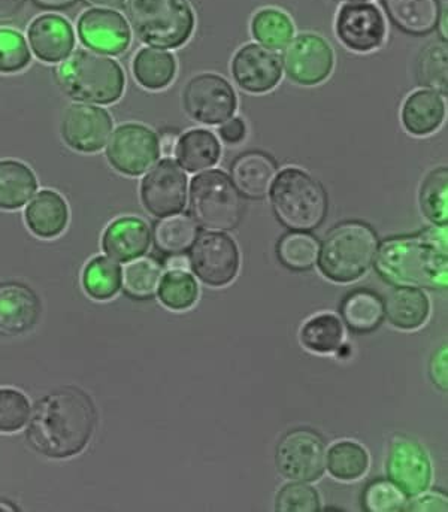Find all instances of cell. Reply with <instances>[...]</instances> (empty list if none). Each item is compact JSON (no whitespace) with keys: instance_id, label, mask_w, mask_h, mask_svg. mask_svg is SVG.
I'll list each match as a JSON object with an SVG mask.
<instances>
[{"instance_id":"6da1fadb","label":"cell","mask_w":448,"mask_h":512,"mask_svg":"<svg viewBox=\"0 0 448 512\" xmlns=\"http://www.w3.org/2000/svg\"><path fill=\"white\" fill-rule=\"evenodd\" d=\"M96 427L98 410L93 399L78 387H59L33 405L26 441L35 453L47 459H71L86 450Z\"/></svg>"},{"instance_id":"7a4b0ae2","label":"cell","mask_w":448,"mask_h":512,"mask_svg":"<svg viewBox=\"0 0 448 512\" xmlns=\"http://www.w3.org/2000/svg\"><path fill=\"white\" fill-rule=\"evenodd\" d=\"M374 260L378 274L396 286L447 289V227L389 238L377 248Z\"/></svg>"},{"instance_id":"3957f363","label":"cell","mask_w":448,"mask_h":512,"mask_svg":"<svg viewBox=\"0 0 448 512\" xmlns=\"http://www.w3.org/2000/svg\"><path fill=\"white\" fill-rule=\"evenodd\" d=\"M269 190L275 217L287 229L295 232L319 229L328 215L325 187L302 169H283Z\"/></svg>"},{"instance_id":"277c9868","label":"cell","mask_w":448,"mask_h":512,"mask_svg":"<svg viewBox=\"0 0 448 512\" xmlns=\"http://www.w3.org/2000/svg\"><path fill=\"white\" fill-rule=\"evenodd\" d=\"M57 81L69 98L84 103L110 105L124 92V72L111 57L78 50L57 68Z\"/></svg>"},{"instance_id":"5b68a950","label":"cell","mask_w":448,"mask_h":512,"mask_svg":"<svg viewBox=\"0 0 448 512\" xmlns=\"http://www.w3.org/2000/svg\"><path fill=\"white\" fill-rule=\"evenodd\" d=\"M377 248L378 238L371 226L345 221L326 235L317 262L328 280L354 283L371 269Z\"/></svg>"},{"instance_id":"8992f818","label":"cell","mask_w":448,"mask_h":512,"mask_svg":"<svg viewBox=\"0 0 448 512\" xmlns=\"http://www.w3.org/2000/svg\"><path fill=\"white\" fill-rule=\"evenodd\" d=\"M127 17L136 36L157 48L181 47L195 29V14L187 0H129Z\"/></svg>"},{"instance_id":"52a82bcc","label":"cell","mask_w":448,"mask_h":512,"mask_svg":"<svg viewBox=\"0 0 448 512\" xmlns=\"http://www.w3.org/2000/svg\"><path fill=\"white\" fill-rule=\"evenodd\" d=\"M190 211L204 229L229 232L241 223L244 201L233 181L223 171L213 169L193 178Z\"/></svg>"},{"instance_id":"ba28073f","label":"cell","mask_w":448,"mask_h":512,"mask_svg":"<svg viewBox=\"0 0 448 512\" xmlns=\"http://www.w3.org/2000/svg\"><path fill=\"white\" fill-rule=\"evenodd\" d=\"M275 466L286 480L314 483L326 471V444L316 430H289L275 451Z\"/></svg>"},{"instance_id":"9c48e42d","label":"cell","mask_w":448,"mask_h":512,"mask_svg":"<svg viewBox=\"0 0 448 512\" xmlns=\"http://www.w3.org/2000/svg\"><path fill=\"white\" fill-rule=\"evenodd\" d=\"M159 156V136L144 124H121L108 142V162L127 177H139L150 171Z\"/></svg>"},{"instance_id":"30bf717a","label":"cell","mask_w":448,"mask_h":512,"mask_svg":"<svg viewBox=\"0 0 448 512\" xmlns=\"http://www.w3.org/2000/svg\"><path fill=\"white\" fill-rule=\"evenodd\" d=\"M281 65L293 83L313 87L331 77L335 54L322 36L302 33L284 47Z\"/></svg>"},{"instance_id":"8fae6325","label":"cell","mask_w":448,"mask_h":512,"mask_svg":"<svg viewBox=\"0 0 448 512\" xmlns=\"http://www.w3.org/2000/svg\"><path fill=\"white\" fill-rule=\"evenodd\" d=\"M183 106L190 118L207 126H217L235 114V90L216 74H201L184 87Z\"/></svg>"},{"instance_id":"7c38bea8","label":"cell","mask_w":448,"mask_h":512,"mask_svg":"<svg viewBox=\"0 0 448 512\" xmlns=\"http://www.w3.org/2000/svg\"><path fill=\"white\" fill-rule=\"evenodd\" d=\"M386 471L389 480L405 493L407 498L429 489L432 483V465L423 445L407 435H395L387 447Z\"/></svg>"},{"instance_id":"4fadbf2b","label":"cell","mask_w":448,"mask_h":512,"mask_svg":"<svg viewBox=\"0 0 448 512\" xmlns=\"http://www.w3.org/2000/svg\"><path fill=\"white\" fill-rule=\"evenodd\" d=\"M190 268L211 287H224L235 280L241 266L238 245L224 233H205L196 239L190 253Z\"/></svg>"},{"instance_id":"5bb4252c","label":"cell","mask_w":448,"mask_h":512,"mask_svg":"<svg viewBox=\"0 0 448 512\" xmlns=\"http://www.w3.org/2000/svg\"><path fill=\"white\" fill-rule=\"evenodd\" d=\"M144 208L157 218L183 211L187 202V175L171 159L162 160L141 181Z\"/></svg>"},{"instance_id":"9a60e30c","label":"cell","mask_w":448,"mask_h":512,"mask_svg":"<svg viewBox=\"0 0 448 512\" xmlns=\"http://www.w3.org/2000/svg\"><path fill=\"white\" fill-rule=\"evenodd\" d=\"M112 118L107 109L89 103H74L66 108L60 123L62 139L72 150L98 153L107 145Z\"/></svg>"},{"instance_id":"2e32d148","label":"cell","mask_w":448,"mask_h":512,"mask_svg":"<svg viewBox=\"0 0 448 512\" xmlns=\"http://www.w3.org/2000/svg\"><path fill=\"white\" fill-rule=\"evenodd\" d=\"M339 41L356 53H369L383 45L386 23L380 9L371 3H347L336 17Z\"/></svg>"},{"instance_id":"e0dca14e","label":"cell","mask_w":448,"mask_h":512,"mask_svg":"<svg viewBox=\"0 0 448 512\" xmlns=\"http://www.w3.org/2000/svg\"><path fill=\"white\" fill-rule=\"evenodd\" d=\"M232 75L244 92L262 95L277 87L283 77V68L274 50L259 44H248L233 56Z\"/></svg>"},{"instance_id":"ac0fdd59","label":"cell","mask_w":448,"mask_h":512,"mask_svg":"<svg viewBox=\"0 0 448 512\" xmlns=\"http://www.w3.org/2000/svg\"><path fill=\"white\" fill-rule=\"evenodd\" d=\"M77 27L84 45L111 56L126 51L132 39L123 15L111 9H89L81 15Z\"/></svg>"},{"instance_id":"d6986e66","label":"cell","mask_w":448,"mask_h":512,"mask_svg":"<svg viewBox=\"0 0 448 512\" xmlns=\"http://www.w3.org/2000/svg\"><path fill=\"white\" fill-rule=\"evenodd\" d=\"M42 314L41 299L26 284H0V335L20 336L35 329Z\"/></svg>"},{"instance_id":"ffe728a7","label":"cell","mask_w":448,"mask_h":512,"mask_svg":"<svg viewBox=\"0 0 448 512\" xmlns=\"http://www.w3.org/2000/svg\"><path fill=\"white\" fill-rule=\"evenodd\" d=\"M27 38L33 53L42 62H63L74 50V29L60 15H39L30 23Z\"/></svg>"},{"instance_id":"44dd1931","label":"cell","mask_w":448,"mask_h":512,"mask_svg":"<svg viewBox=\"0 0 448 512\" xmlns=\"http://www.w3.org/2000/svg\"><path fill=\"white\" fill-rule=\"evenodd\" d=\"M150 244V227L139 217L117 218L102 235V248L115 262H130L144 256Z\"/></svg>"},{"instance_id":"7402d4cb","label":"cell","mask_w":448,"mask_h":512,"mask_svg":"<svg viewBox=\"0 0 448 512\" xmlns=\"http://www.w3.org/2000/svg\"><path fill=\"white\" fill-rule=\"evenodd\" d=\"M230 174L241 195L248 199H263L274 183L277 163L262 151H247L236 157Z\"/></svg>"},{"instance_id":"603a6c76","label":"cell","mask_w":448,"mask_h":512,"mask_svg":"<svg viewBox=\"0 0 448 512\" xmlns=\"http://www.w3.org/2000/svg\"><path fill=\"white\" fill-rule=\"evenodd\" d=\"M24 220L33 235L54 239L65 232L69 223V208L65 199L54 190H41L24 211Z\"/></svg>"},{"instance_id":"cb8c5ba5","label":"cell","mask_w":448,"mask_h":512,"mask_svg":"<svg viewBox=\"0 0 448 512\" xmlns=\"http://www.w3.org/2000/svg\"><path fill=\"white\" fill-rule=\"evenodd\" d=\"M446 117V103L440 93L417 90L405 99L401 118L410 135L428 136L437 132Z\"/></svg>"},{"instance_id":"d4e9b609","label":"cell","mask_w":448,"mask_h":512,"mask_svg":"<svg viewBox=\"0 0 448 512\" xmlns=\"http://www.w3.org/2000/svg\"><path fill=\"white\" fill-rule=\"evenodd\" d=\"M383 304L389 323L401 330L419 329L431 314L428 296L416 287H396Z\"/></svg>"},{"instance_id":"484cf974","label":"cell","mask_w":448,"mask_h":512,"mask_svg":"<svg viewBox=\"0 0 448 512\" xmlns=\"http://www.w3.org/2000/svg\"><path fill=\"white\" fill-rule=\"evenodd\" d=\"M393 23L411 35H428L440 23L438 0H384Z\"/></svg>"},{"instance_id":"4316f807","label":"cell","mask_w":448,"mask_h":512,"mask_svg":"<svg viewBox=\"0 0 448 512\" xmlns=\"http://www.w3.org/2000/svg\"><path fill=\"white\" fill-rule=\"evenodd\" d=\"M174 153L181 168L187 172H199L213 168L219 162L222 147L210 130L192 129L180 136Z\"/></svg>"},{"instance_id":"83f0119b","label":"cell","mask_w":448,"mask_h":512,"mask_svg":"<svg viewBox=\"0 0 448 512\" xmlns=\"http://www.w3.org/2000/svg\"><path fill=\"white\" fill-rule=\"evenodd\" d=\"M38 189L29 166L18 160H0V209L15 211L27 204Z\"/></svg>"},{"instance_id":"f1b7e54d","label":"cell","mask_w":448,"mask_h":512,"mask_svg":"<svg viewBox=\"0 0 448 512\" xmlns=\"http://www.w3.org/2000/svg\"><path fill=\"white\" fill-rule=\"evenodd\" d=\"M339 311L345 326L357 335L374 332L384 320L383 299L369 290H356L345 296Z\"/></svg>"},{"instance_id":"f546056e","label":"cell","mask_w":448,"mask_h":512,"mask_svg":"<svg viewBox=\"0 0 448 512\" xmlns=\"http://www.w3.org/2000/svg\"><path fill=\"white\" fill-rule=\"evenodd\" d=\"M133 77L147 90H162L174 81L177 62L168 51L142 48L132 63Z\"/></svg>"},{"instance_id":"4dcf8cb0","label":"cell","mask_w":448,"mask_h":512,"mask_svg":"<svg viewBox=\"0 0 448 512\" xmlns=\"http://www.w3.org/2000/svg\"><path fill=\"white\" fill-rule=\"evenodd\" d=\"M198 233V224L189 215H169L154 226V244L169 256L184 254L193 247Z\"/></svg>"},{"instance_id":"1f68e13d","label":"cell","mask_w":448,"mask_h":512,"mask_svg":"<svg viewBox=\"0 0 448 512\" xmlns=\"http://www.w3.org/2000/svg\"><path fill=\"white\" fill-rule=\"evenodd\" d=\"M254 39L269 50H281L295 35V26L286 12L275 8L260 9L251 20Z\"/></svg>"},{"instance_id":"d6a6232c","label":"cell","mask_w":448,"mask_h":512,"mask_svg":"<svg viewBox=\"0 0 448 512\" xmlns=\"http://www.w3.org/2000/svg\"><path fill=\"white\" fill-rule=\"evenodd\" d=\"M81 281L90 298L99 302L110 301L121 290L120 266L108 257H95L84 268Z\"/></svg>"},{"instance_id":"836d02e7","label":"cell","mask_w":448,"mask_h":512,"mask_svg":"<svg viewBox=\"0 0 448 512\" xmlns=\"http://www.w3.org/2000/svg\"><path fill=\"white\" fill-rule=\"evenodd\" d=\"M163 269L151 257L130 260L121 272V287L133 299H151L159 289Z\"/></svg>"},{"instance_id":"e575fe53","label":"cell","mask_w":448,"mask_h":512,"mask_svg":"<svg viewBox=\"0 0 448 512\" xmlns=\"http://www.w3.org/2000/svg\"><path fill=\"white\" fill-rule=\"evenodd\" d=\"M320 244L307 232L286 233L277 245V256L284 268L295 272L310 271L319 259Z\"/></svg>"},{"instance_id":"d590c367","label":"cell","mask_w":448,"mask_h":512,"mask_svg":"<svg viewBox=\"0 0 448 512\" xmlns=\"http://www.w3.org/2000/svg\"><path fill=\"white\" fill-rule=\"evenodd\" d=\"M299 338L302 345L313 353H334L341 348L344 327L336 315L320 314L302 326Z\"/></svg>"},{"instance_id":"8d00e7d4","label":"cell","mask_w":448,"mask_h":512,"mask_svg":"<svg viewBox=\"0 0 448 512\" xmlns=\"http://www.w3.org/2000/svg\"><path fill=\"white\" fill-rule=\"evenodd\" d=\"M329 474L339 481H356L369 468V454L365 447L354 441H339L332 445L328 456Z\"/></svg>"},{"instance_id":"74e56055","label":"cell","mask_w":448,"mask_h":512,"mask_svg":"<svg viewBox=\"0 0 448 512\" xmlns=\"http://www.w3.org/2000/svg\"><path fill=\"white\" fill-rule=\"evenodd\" d=\"M420 209L423 215L438 227H447L448 169L441 166L429 172L420 187Z\"/></svg>"},{"instance_id":"f35d334b","label":"cell","mask_w":448,"mask_h":512,"mask_svg":"<svg viewBox=\"0 0 448 512\" xmlns=\"http://www.w3.org/2000/svg\"><path fill=\"white\" fill-rule=\"evenodd\" d=\"M157 295L163 307L171 311H187L198 302L199 286L190 272L169 271L160 280Z\"/></svg>"},{"instance_id":"ab89813d","label":"cell","mask_w":448,"mask_h":512,"mask_svg":"<svg viewBox=\"0 0 448 512\" xmlns=\"http://www.w3.org/2000/svg\"><path fill=\"white\" fill-rule=\"evenodd\" d=\"M417 78L432 92L447 95V45L432 42L423 48L417 62Z\"/></svg>"},{"instance_id":"60d3db41","label":"cell","mask_w":448,"mask_h":512,"mask_svg":"<svg viewBox=\"0 0 448 512\" xmlns=\"http://www.w3.org/2000/svg\"><path fill=\"white\" fill-rule=\"evenodd\" d=\"M407 496L392 481L375 480L363 492V508L369 512L405 511Z\"/></svg>"},{"instance_id":"b9f144b4","label":"cell","mask_w":448,"mask_h":512,"mask_svg":"<svg viewBox=\"0 0 448 512\" xmlns=\"http://www.w3.org/2000/svg\"><path fill=\"white\" fill-rule=\"evenodd\" d=\"M30 402L20 390L0 389V433H15L29 421Z\"/></svg>"},{"instance_id":"7bdbcfd3","label":"cell","mask_w":448,"mask_h":512,"mask_svg":"<svg viewBox=\"0 0 448 512\" xmlns=\"http://www.w3.org/2000/svg\"><path fill=\"white\" fill-rule=\"evenodd\" d=\"M30 63L26 39L17 30L0 29V74H15Z\"/></svg>"},{"instance_id":"ee69618b","label":"cell","mask_w":448,"mask_h":512,"mask_svg":"<svg viewBox=\"0 0 448 512\" xmlns=\"http://www.w3.org/2000/svg\"><path fill=\"white\" fill-rule=\"evenodd\" d=\"M275 510L280 512H316L322 510L319 493L307 483L287 484L275 498Z\"/></svg>"},{"instance_id":"f6af8a7d","label":"cell","mask_w":448,"mask_h":512,"mask_svg":"<svg viewBox=\"0 0 448 512\" xmlns=\"http://www.w3.org/2000/svg\"><path fill=\"white\" fill-rule=\"evenodd\" d=\"M405 511L411 512H447L448 499L441 492H422L413 496L411 501H407Z\"/></svg>"},{"instance_id":"bcb514c9","label":"cell","mask_w":448,"mask_h":512,"mask_svg":"<svg viewBox=\"0 0 448 512\" xmlns=\"http://www.w3.org/2000/svg\"><path fill=\"white\" fill-rule=\"evenodd\" d=\"M429 374H431V380L434 381L435 386L443 392H447V345H443L432 354Z\"/></svg>"},{"instance_id":"7dc6e473","label":"cell","mask_w":448,"mask_h":512,"mask_svg":"<svg viewBox=\"0 0 448 512\" xmlns=\"http://www.w3.org/2000/svg\"><path fill=\"white\" fill-rule=\"evenodd\" d=\"M219 135L226 144L238 145L247 136V126L241 118H229L220 126Z\"/></svg>"},{"instance_id":"c3c4849f","label":"cell","mask_w":448,"mask_h":512,"mask_svg":"<svg viewBox=\"0 0 448 512\" xmlns=\"http://www.w3.org/2000/svg\"><path fill=\"white\" fill-rule=\"evenodd\" d=\"M24 5L26 0H0V23H9L14 20Z\"/></svg>"},{"instance_id":"681fc988","label":"cell","mask_w":448,"mask_h":512,"mask_svg":"<svg viewBox=\"0 0 448 512\" xmlns=\"http://www.w3.org/2000/svg\"><path fill=\"white\" fill-rule=\"evenodd\" d=\"M177 141V136H175L174 133H163L159 139L160 153L165 154V156H171L175 151Z\"/></svg>"},{"instance_id":"f907efd6","label":"cell","mask_w":448,"mask_h":512,"mask_svg":"<svg viewBox=\"0 0 448 512\" xmlns=\"http://www.w3.org/2000/svg\"><path fill=\"white\" fill-rule=\"evenodd\" d=\"M169 271H187L190 268V260L184 254H175L168 260Z\"/></svg>"},{"instance_id":"816d5d0a","label":"cell","mask_w":448,"mask_h":512,"mask_svg":"<svg viewBox=\"0 0 448 512\" xmlns=\"http://www.w3.org/2000/svg\"><path fill=\"white\" fill-rule=\"evenodd\" d=\"M77 0H35L36 5L44 9H65L74 5Z\"/></svg>"},{"instance_id":"f5cc1de1","label":"cell","mask_w":448,"mask_h":512,"mask_svg":"<svg viewBox=\"0 0 448 512\" xmlns=\"http://www.w3.org/2000/svg\"><path fill=\"white\" fill-rule=\"evenodd\" d=\"M87 2L90 3V5L99 6V8H123L124 3H126V0H87Z\"/></svg>"},{"instance_id":"db71d44e","label":"cell","mask_w":448,"mask_h":512,"mask_svg":"<svg viewBox=\"0 0 448 512\" xmlns=\"http://www.w3.org/2000/svg\"><path fill=\"white\" fill-rule=\"evenodd\" d=\"M18 508L12 505L9 501H3L0 499V511H17Z\"/></svg>"},{"instance_id":"11a10c76","label":"cell","mask_w":448,"mask_h":512,"mask_svg":"<svg viewBox=\"0 0 448 512\" xmlns=\"http://www.w3.org/2000/svg\"><path fill=\"white\" fill-rule=\"evenodd\" d=\"M348 2H359V3H362V2H366V0H348Z\"/></svg>"}]
</instances>
